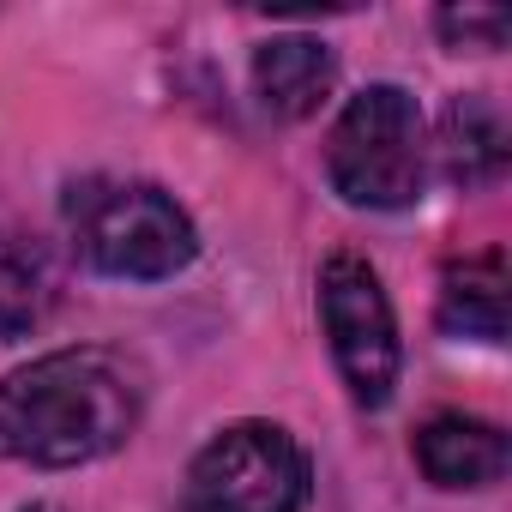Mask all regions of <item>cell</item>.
I'll list each match as a JSON object with an SVG mask.
<instances>
[{"instance_id":"obj_9","label":"cell","mask_w":512,"mask_h":512,"mask_svg":"<svg viewBox=\"0 0 512 512\" xmlns=\"http://www.w3.org/2000/svg\"><path fill=\"white\" fill-rule=\"evenodd\" d=\"M440 163L458 187H482L506 169V121L488 97H452L440 121Z\"/></svg>"},{"instance_id":"obj_8","label":"cell","mask_w":512,"mask_h":512,"mask_svg":"<svg viewBox=\"0 0 512 512\" xmlns=\"http://www.w3.org/2000/svg\"><path fill=\"white\" fill-rule=\"evenodd\" d=\"M440 326L452 338H476V344L506 338V253L500 247L446 266V278H440Z\"/></svg>"},{"instance_id":"obj_3","label":"cell","mask_w":512,"mask_h":512,"mask_svg":"<svg viewBox=\"0 0 512 512\" xmlns=\"http://www.w3.org/2000/svg\"><path fill=\"white\" fill-rule=\"evenodd\" d=\"M326 181L356 211H404L428 187V121L404 85H362L326 139Z\"/></svg>"},{"instance_id":"obj_10","label":"cell","mask_w":512,"mask_h":512,"mask_svg":"<svg viewBox=\"0 0 512 512\" xmlns=\"http://www.w3.org/2000/svg\"><path fill=\"white\" fill-rule=\"evenodd\" d=\"M49 308V278L37 266V253L0 229V338H19L43 320Z\"/></svg>"},{"instance_id":"obj_6","label":"cell","mask_w":512,"mask_h":512,"mask_svg":"<svg viewBox=\"0 0 512 512\" xmlns=\"http://www.w3.org/2000/svg\"><path fill=\"white\" fill-rule=\"evenodd\" d=\"M416 464L434 488H494L506 476V434L482 416L440 410L416 428Z\"/></svg>"},{"instance_id":"obj_4","label":"cell","mask_w":512,"mask_h":512,"mask_svg":"<svg viewBox=\"0 0 512 512\" xmlns=\"http://www.w3.org/2000/svg\"><path fill=\"white\" fill-rule=\"evenodd\" d=\"M314 458L278 422L217 428L181 482V512H308Z\"/></svg>"},{"instance_id":"obj_11","label":"cell","mask_w":512,"mask_h":512,"mask_svg":"<svg viewBox=\"0 0 512 512\" xmlns=\"http://www.w3.org/2000/svg\"><path fill=\"white\" fill-rule=\"evenodd\" d=\"M440 25V37L452 43V49H500L506 43V13H476V7H452V13H440L434 19Z\"/></svg>"},{"instance_id":"obj_5","label":"cell","mask_w":512,"mask_h":512,"mask_svg":"<svg viewBox=\"0 0 512 512\" xmlns=\"http://www.w3.org/2000/svg\"><path fill=\"white\" fill-rule=\"evenodd\" d=\"M320 332L332 344L350 398L362 410H386L404 374V344H398L392 296L362 253H332L320 266Z\"/></svg>"},{"instance_id":"obj_1","label":"cell","mask_w":512,"mask_h":512,"mask_svg":"<svg viewBox=\"0 0 512 512\" xmlns=\"http://www.w3.org/2000/svg\"><path fill=\"white\" fill-rule=\"evenodd\" d=\"M139 428V386L121 356L79 344L0 380V464L73 470L121 452Z\"/></svg>"},{"instance_id":"obj_2","label":"cell","mask_w":512,"mask_h":512,"mask_svg":"<svg viewBox=\"0 0 512 512\" xmlns=\"http://www.w3.org/2000/svg\"><path fill=\"white\" fill-rule=\"evenodd\" d=\"M67 229L85 266L121 284H163L199 260L193 217L151 181L85 175L67 187Z\"/></svg>"},{"instance_id":"obj_7","label":"cell","mask_w":512,"mask_h":512,"mask_svg":"<svg viewBox=\"0 0 512 512\" xmlns=\"http://www.w3.org/2000/svg\"><path fill=\"white\" fill-rule=\"evenodd\" d=\"M253 91L272 115L308 121L338 91V55L320 37H272L253 49Z\"/></svg>"}]
</instances>
